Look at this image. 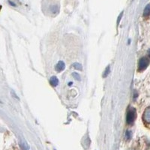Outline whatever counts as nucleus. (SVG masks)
I'll use <instances>...</instances> for the list:
<instances>
[{
	"instance_id": "10",
	"label": "nucleus",
	"mask_w": 150,
	"mask_h": 150,
	"mask_svg": "<svg viewBox=\"0 0 150 150\" xmlns=\"http://www.w3.org/2000/svg\"><path fill=\"white\" fill-rule=\"evenodd\" d=\"M122 14H123V12H122V13H121V14H120V15H119V16L118 20H117V26H118V25H119V22H120V20H121V18H122Z\"/></svg>"
},
{
	"instance_id": "12",
	"label": "nucleus",
	"mask_w": 150,
	"mask_h": 150,
	"mask_svg": "<svg viewBox=\"0 0 150 150\" xmlns=\"http://www.w3.org/2000/svg\"><path fill=\"white\" fill-rule=\"evenodd\" d=\"M149 56H150V50H149Z\"/></svg>"
},
{
	"instance_id": "11",
	"label": "nucleus",
	"mask_w": 150,
	"mask_h": 150,
	"mask_svg": "<svg viewBox=\"0 0 150 150\" xmlns=\"http://www.w3.org/2000/svg\"><path fill=\"white\" fill-rule=\"evenodd\" d=\"M126 137L127 139H130L131 138V132L130 131H126Z\"/></svg>"
},
{
	"instance_id": "2",
	"label": "nucleus",
	"mask_w": 150,
	"mask_h": 150,
	"mask_svg": "<svg viewBox=\"0 0 150 150\" xmlns=\"http://www.w3.org/2000/svg\"><path fill=\"white\" fill-rule=\"evenodd\" d=\"M149 62V61L146 57L140 59V61H139V63H138V69L140 71L145 70L147 68V66H148Z\"/></svg>"
},
{
	"instance_id": "1",
	"label": "nucleus",
	"mask_w": 150,
	"mask_h": 150,
	"mask_svg": "<svg viewBox=\"0 0 150 150\" xmlns=\"http://www.w3.org/2000/svg\"><path fill=\"white\" fill-rule=\"evenodd\" d=\"M136 118V110L134 108H130L127 113L126 116V122L128 124H132Z\"/></svg>"
},
{
	"instance_id": "7",
	"label": "nucleus",
	"mask_w": 150,
	"mask_h": 150,
	"mask_svg": "<svg viewBox=\"0 0 150 150\" xmlns=\"http://www.w3.org/2000/svg\"><path fill=\"white\" fill-rule=\"evenodd\" d=\"M73 67H74L76 70H78V71L83 70V67H82V65H81V64H80V63H77V62H76V63H74V65H73Z\"/></svg>"
},
{
	"instance_id": "9",
	"label": "nucleus",
	"mask_w": 150,
	"mask_h": 150,
	"mask_svg": "<svg viewBox=\"0 0 150 150\" xmlns=\"http://www.w3.org/2000/svg\"><path fill=\"white\" fill-rule=\"evenodd\" d=\"M72 76H73V77H74L76 80H78V81H80V76L77 74V73H76V72L72 73Z\"/></svg>"
},
{
	"instance_id": "6",
	"label": "nucleus",
	"mask_w": 150,
	"mask_h": 150,
	"mask_svg": "<svg viewBox=\"0 0 150 150\" xmlns=\"http://www.w3.org/2000/svg\"><path fill=\"white\" fill-rule=\"evenodd\" d=\"M150 14V4H148L146 6V8L143 11V16L148 17Z\"/></svg>"
},
{
	"instance_id": "3",
	"label": "nucleus",
	"mask_w": 150,
	"mask_h": 150,
	"mask_svg": "<svg viewBox=\"0 0 150 150\" xmlns=\"http://www.w3.org/2000/svg\"><path fill=\"white\" fill-rule=\"evenodd\" d=\"M65 68V65L64 62H62V61H59L56 65V70L59 72L64 70Z\"/></svg>"
},
{
	"instance_id": "5",
	"label": "nucleus",
	"mask_w": 150,
	"mask_h": 150,
	"mask_svg": "<svg viewBox=\"0 0 150 150\" xmlns=\"http://www.w3.org/2000/svg\"><path fill=\"white\" fill-rule=\"evenodd\" d=\"M50 84H51L53 86H56L59 84L58 78L55 76L52 77L50 78Z\"/></svg>"
},
{
	"instance_id": "8",
	"label": "nucleus",
	"mask_w": 150,
	"mask_h": 150,
	"mask_svg": "<svg viewBox=\"0 0 150 150\" xmlns=\"http://www.w3.org/2000/svg\"><path fill=\"white\" fill-rule=\"evenodd\" d=\"M110 65H108L106 68V69H105V71H104V74H103V77H107L108 75H109V74H110Z\"/></svg>"
},
{
	"instance_id": "4",
	"label": "nucleus",
	"mask_w": 150,
	"mask_h": 150,
	"mask_svg": "<svg viewBox=\"0 0 150 150\" xmlns=\"http://www.w3.org/2000/svg\"><path fill=\"white\" fill-rule=\"evenodd\" d=\"M143 119L146 123L150 124V107L146 110V112L144 113Z\"/></svg>"
}]
</instances>
